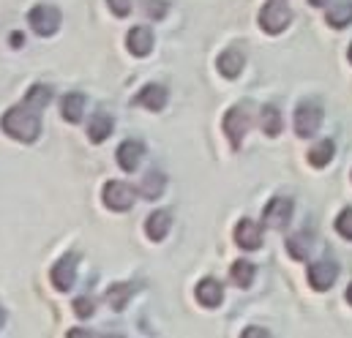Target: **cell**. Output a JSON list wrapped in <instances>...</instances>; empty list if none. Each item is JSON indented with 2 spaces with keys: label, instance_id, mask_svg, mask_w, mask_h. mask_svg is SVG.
<instances>
[{
  "label": "cell",
  "instance_id": "7",
  "mask_svg": "<svg viewBox=\"0 0 352 338\" xmlns=\"http://www.w3.org/2000/svg\"><path fill=\"white\" fill-rule=\"evenodd\" d=\"M50 278H52L55 289L69 292V289L74 286V281H77V254H66V256H60V259L55 262Z\"/></svg>",
  "mask_w": 352,
  "mask_h": 338
},
{
  "label": "cell",
  "instance_id": "19",
  "mask_svg": "<svg viewBox=\"0 0 352 338\" xmlns=\"http://www.w3.org/2000/svg\"><path fill=\"white\" fill-rule=\"evenodd\" d=\"M325 19H328V25H331V27H336V30L347 27V25L352 22V3L350 0L333 3V5L325 11Z\"/></svg>",
  "mask_w": 352,
  "mask_h": 338
},
{
  "label": "cell",
  "instance_id": "3",
  "mask_svg": "<svg viewBox=\"0 0 352 338\" xmlns=\"http://www.w3.org/2000/svg\"><path fill=\"white\" fill-rule=\"evenodd\" d=\"M322 126V106L317 101H300L295 109V134L300 139H309Z\"/></svg>",
  "mask_w": 352,
  "mask_h": 338
},
{
  "label": "cell",
  "instance_id": "23",
  "mask_svg": "<svg viewBox=\"0 0 352 338\" xmlns=\"http://www.w3.org/2000/svg\"><path fill=\"white\" fill-rule=\"evenodd\" d=\"M50 101H52V90L47 84H33L28 90V95H25V106H30L33 112H41Z\"/></svg>",
  "mask_w": 352,
  "mask_h": 338
},
{
  "label": "cell",
  "instance_id": "27",
  "mask_svg": "<svg viewBox=\"0 0 352 338\" xmlns=\"http://www.w3.org/2000/svg\"><path fill=\"white\" fill-rule=\"evenodd\" d=\"M336 232L342 238L352 240V207H344L339 216H336Z\"/></svg>",
  "mask_w": 352,
  "mask_h": 338
},
{
  "label": "cell",
  "instance_id": "34",
  "mask_svg": "<svg viewBox=\"0 0 352 338\" xmlns=\"http://www.w3.org/2000/svg\"><path fill=\"white\" fill-rule=\"evenodd\" d=\"M347 303H350V306H352V284H350V286H347Z\"/></svg>",
  "mask_w": 352,
  "mask_h": 338
},
{
  "label": "cell",
  "instance_id": "5",
  "mask_svg": "<svg viewBox=\"0 0 352 338\" xmlns=\"http://www.w3.org/2000/svg\"><path fill=\"white\" fill-rule=\"evenodd\" d=\"M289 22H292V11L284 3H278V0L265 3V8L260 11V27H263L265 33H273L276 36V33L287 30Z\"/></svg>",
  "mask_w": 352,
  "mask_h": 338
},
{
  "label": "cell",
  "instance_id": "32",
  "mask_svg": "<svg viewBox=\"0 0 352 338\" xmlns=\"http://www.w3.org/2000/svg\"><path fill=\"white\" fill-rule=\"evenodd\" d=\"M69 338H93L88 330H82V328H74V330H69Z\"/></svg>",
  "mask_w": 352,
  "mask_h": 338
},
{
  "label": "cell",
  "instance_id": "11",
  "mask_svg": "<svg viewBox=\"0 0 352 338\" xmlns=\"http://www.w3.org/2000/svg\"><path fill=\"white\" fill-rule=\"evenodd\" d=\"M126 47H129V52L137 55V58L151 55V49H153V30H151L148 25H137V27H131L129 36H126Z\"/></svg>",
  "mask_w": 352,
  "mask_h": 338
},
{
  "label": "cell",
  "instance_id": "1",
  "mask_svg": "<svg viewBox=\"0 0 352 338\" xmlns=\"http://www.w3.org/2000/svg\"><path fill=\"white\" fill-rule=\"evenodd\" d=\"M0 128L11 137V139H16V142H36L38 139V134H41V117H38V112H33L30 106H11L6 115H3V120H0Z\"/></svg>",
  "mask_w": 352,
  "mask_h": 338
},
{
  "label": "cell",
  "instance_id": "17",
  "mask_svg": "<svg viewBox=\"0 0 352 338\" xmlns=\"http://www.w3.org/2000/svg\"><path fill=\"white\" fill-rule=\"evenodd\" d=\"M112 128H115L112 115H107V112H96V115H90L88 137H90V142H93V145H101V142L112 134Z\"/></svg>",
  "mask_w": 352,
  "mask_h": 338
},
{
  "label": "cell",
  "instance_id": "13",
  "mask_svg": "<svg viewBox=\"0 0 352 338\" xmlns=\"http://www.w3.org/2000/svg\"><path fill=\"white\" fill-rule=\"evenodd\" d=\"M118 164L120 169H126V172H134V169L140 167V161H142V156H145V145L140 142V139H126V142H120V148H118Z\"/></svg>",
  "mask_w": 352,
  "mask_h": 338
},
{
  "label": "cell",
  "instance_id": "33",
  "mask_svg": "<svg viewBox=\"0 0 352 338\" xmlns=\"http://www.w3.org/2000/svg\"><path fill=\"white\" fill-rule=\"evenodd\" d=\"M309 3H311V5H317V8H322V5L328 3V0H309Z\"/></svg>",
  "mask_w": 352,
  "mask_h": 338
},
{
  "label": "cell",
  "instance_id": "10",
  "mask_svg": "<svg viewBox=\"0 0 352 338\" xmlns=\"http://www.w3.org/2000/svg\"><path fill=\"white\" fill-rule=\"evenodd\" d=\"M235 243L241 249H246V251H257L263 246V227L254 224L252 218L238 221V227H235Z\"/></svg>",
  "mask_w": 352,
  "mask_h": 338
},
{
  "label": "cell",
  "instance_id": "22",
  "mask_svg": "<svg viewBox=\"0 0 352 338\" xmlns=\"http://www.w3.org/2000/svg\"><path fill=\"white\" fill-rule=\"evenodd\" d=\"M131 295H134V286H131V284H112V286L107 289V303H109V308L123 311L126 303L131 300Z\"/></svg>",
  "mask_w": 352,
  "mask_h": 338
},
{
  "label": "cell",
  "instance_id": "20",
  "mask_svg": "<svg viewBox=\"0 0 352 338\" xmlns=\"http://www.w3.org/2000/svg\"><path fill=\"white\" fill-rule=\"evenodd\" d=\"M333 153H336V145H333V139H322V142H317L311 150H309V164L317 169L328 167L331 164V159H333Z\"/></svg>",
  "mask_w": 352,
  "mask_h": 338
},
{
  "label": "cell",
  "instance_id": "9",
  "mask_svg": "<svg viewBox=\"0 0 352 338\" xmlns=\"http://www.w3.org/2000/svg\"><path fill=\"white\" fill-rule=\"evenodd\" d=\"M336 278H339V267H336L333 262H328V259L314 262V264L309 267V284H311V289H317V292L331 289V286L336 284Z\"/></svg>",
  "mask_w": 352,
  "mask_h": 338
},
{
  "label": "cell",
  "instance_id": "30",
  "mask_svg": "<svg viewBox=\"0 0 352 338\" xmlns=\"http://www.w3.org/2000/svg\"><path fill=\"white\" fill-rule=\"evenodd\" d=\"M109 8L115 16H129L134 8V0H109Z\"/></svg>",
  "mask_w": 352,
  "mask_h": 338
},
{
  "label": "cell",
  "instance_id": "12",
  "mask_svg": "<svg viewBox=\"0 0 352 338\" xmlns=\"http://www.w3.org/2000/svg\"><path fill=\"white\" fill-rule=\"evenodd\" d=\"M167 98H170L167 87H162V84H145V87L137 93L134 104H137V106H148L151 112H162V109L167 106Z\"/></svg>",
  "mask_w": 352,
  "mask_h": 338
},
{
  "label": "cell",
  "instance_id": "24",
  "mask_svg": "<svg viewBox=\"0 0 352 338\" xmlns=\"http://www.w3.org/2000/svg\"><path fill=\"white\" fill-rule=\"evenodd\" d=\"M230 275H232V284H235V286L246 289V286H252V281H254V264L246 262V259H238V262L232 264Z\"/></svg>",
  "mask_w": 352,
  "mask_h": 338
},
{
  "label": "cell",
  "instance_id": "16",
  "mask_svg": "<svg viewBox=\"0 0 352 338\" xmlns=\"http://www.w3.org/2000/svg\"><path fill=\"white\" fill-rule=\"evenodd\" d=\"M197 300L205 306V308H216L221 300H224V286L216 281V278H205L197 284Z\"/></svg>",
  "mask_w": 352,
  "mask_h": 338
},
{
  "label": "cell",
  "instance_id": "29",
  "mask_svg": "<svg viewBox=\"0 0 352 338\" xmlns=\"http://www.w3.org/2000/svg\"><path fill=\"white\" fill-rule=\"evenodd\" d=\"M145 11H148L151 19H162V16L167 14V3H164V0H148Z\"/></svg>",
  "mask_w": 352,
  "mask_h": 338
},
{
  "label": "cell",
  "instance_id": "18",
  "mask_svg": "<svg viewBox=\"0 0 352 338\" xmlns=\"http://www.w3.org/2000/svg\"><path fill=\"white\" fill-rule=\"evenodd\" d=\"M85 104H88L85 93H66L63 101H60L63 120H69V123H80L82 115H85Z\"/></svg>",
  "mask_w": 352,
  "mask_h": 338
},
{
  "label": "cell",
  "instance_id": "8",
  "mask_svg": "<svg viewBox=\"0 0 352 338\" xmlns=\"http://www.w3.org/2000/svg\"><path fill=\"white\" fill-rule=\"evenodd\" d=\"M289 218H292V199L276 196V199H270V202L265 205V210H263L265 227H270V229H284V227L289 224Z\"/></svg>",
  "mask_w": 352,
  "mask_h": 338
},
{
  "label": "cell",
  "instance_id": "36",
  "mask_svg": "<svg viewBox=\"0 0 352 338\" xmlns=\"http://www.w3.org/2000/svg\"><path fill=\"white\" fill-rule=\"evenodd\" d=\"M104 338H123V336H120V333H107Z\"/></svg>",
  "mask_w": 352,
  "mask_h": 338
},
{
  "label": "cell",
  "instance_id": "31",
  "mask_svg": "<svg viewBox=\"0 0 352 338\" xmlns=\"http://www.w3.org/2000/svg\"><path fill=\"white\" fill-rule=\"evenodd\" d=\"M241 338H267V330H263V328H246L241 333Z\"/></svg>",
  "mask_w": 352,
  "mask_h": 338
},
{
  "label": "cell",
  "instance_id": "6",
  "mask_svg": "<svg viewBox=\"0 0 352 338\" xmlns=\"http://www.w3.org/2000/svg\"><path fill=\"white\" fill-rule=\"evenodd\" d=\"M101 196H104V205L109 207V210H118V213H123V210H129L131 205H134V188L129 185V183H123V180H109L107 185H104V191H101Z\"/></svg>",
  "mask_w": 352,
  "mask_h": 338
},
{
  "label": "cell",
  "instance_id": "26",
  "mask_svg": "<svg viewBox=\"0 0 352 338\" xmlns=\"http://www.w3.org/2000/svg\"><path fill=\"white\" fill-rule=\"evenodd\" d=\"M260 126L267 137H278L281 134V112L276 106H263L260 109Z\"/></svg>",
  "mask_w": 352,
  "mask_h": 338
},
{
  "label": "cell",
  "instance_id": "37",
  "mask_svg": "<svg viewBox=\"0 0 352 338\" xmlns=\"http://www.w3.org/2000/svg\"><path fill=\"white\" fill-rule=\"evenodd\" d=\"M350 63H352V44H350Z\"/></svg>",
  "mask_w": 352,
  "mask_h": 338
},
{
  "label": "cell",
  "instance_id": "28",
  "mask_svg": "<svg viewBox=\"0 0 352 338\" xmlns=\"http://www.w3.org/2000/svg\"><path fill=\"white\" fill-rule=\"evenodd\" d=\"M93 311H96L93 297L82 295V297H77V300H74V314H77L80 319H88V317H93Z\"/></svg>",
  "mask_w": 352,
  "mask_h": 338
},
{
  "label": "cell",
  "instance_id": "14",
  "mask_svg": "<svg viewBox=\"0 0 352 338\" xmlns=\"http://www.w3.org/2000/svg\"><path fill=\"white\" fill-rule=\"evenodd\" d=\"M216 66H219V71H221L227 80H235V77L243 71V66H246V55H243L238 47H230V49H224V52L219 55Z\"/></svg>",
  "mask_w": 352,
  "mask_h": 338
},
{
  "label": "cell",
  "instance_id": "2",
  "mask_svg": "<svg viewBox=\"0 0 352 338\" xmlns=\"http://www.w3.org/2000/svg\"><path fill=\"white\" fill-rule=\"evenodd\" d=\"M252 128V104H235L227 115H224V134L232 142V148H241L243 137Z\"/></svg>",
  "mask_w": 352,
  "mask_h": 338
},
{
  "label": "cell",
  "instance_id": "21",
  "mask_svg": "<svg viewBox=\"0 0 352 338\" xmlns=\"http://www.w3.org/2000/svg\"><path fill=\"white\" fill-rule=\"evenodd\" d=\"M164 185H167V177L162 174V172H148L145 177H142V183H140V194L145 196V199H156V196H162V191H164Z\"/></svg>",
  "mask_w": 352,
  "mask_h": 338
},
{
  "label": "cell",
  "instance_id": "15",
  "mask_svg": "<svg viewBox=\"0 0 352 338\" xmlns=\"http://www.w3.org/2000/svg\"><path fill=\"white\" fill-rule=\"evenodd\" d=\"M170 227H173V216H170V210H153V213L148 216V221H145V232H148V238L156 240V243L167 238Z\"/></svg>",
  "mask_w": 352,
  "mask_h": 338
},
{
  "label": "cell",
  "instance_id": "25",
  "mask_svg": "<svg viewBox=\"0 0 352 338\" xmlns=\"http://www.w3.org/2000/svg\"><path fill=\"white\" fill-rule=\"evenodd\" d=\"M287 251H289L292 259H309V254H311V235H309V232L292 235V238L287 240Z\"/></svg>",
  "mask_w": 352,
  "mask_h": 338
},
{
  "label": "cell",
  "instance_id": "4",
  "mask_svg": "<svg viewBox=\"0 0 352 338\" xmlns=\"http://www.w3.org/2000/svg\"><path fill=\"white\" fill-rule=\"evenodd\" d=\"M60 8L58 5H50V3H41V5H33L30 14H28V25L33 27V33L38 36H52L58 33L60 27Z\"/></svg>",
  "mask_w": 352,
  "mask_h": 338
},
{
  "label": "cell",
  "instance_id": "35",
  "mask_svg": "<svg viewBox=\"0 0 352 338\" xmlns=\"http://www.w3.org/2000/svg\"><path fill=\"white\" fill-rule=\"evenodd\" d=\"M3 322H6V311L0 308V328H3Z\"/></svg>",
  "mask_w": 352,
  "mask_h": 338
}]
</instances>
